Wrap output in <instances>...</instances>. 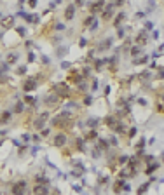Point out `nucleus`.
I'll list each match as a JSON object with an SVG mask.
<instances>
[{"label":"nucleus","instance_id":"nucleus-46","mask_svg":"<svg viewBox=\"0 0 164 195\" xmlns=\"http://www.w3.org/2000/svg\"><path fill=\"white\" fill-rule=\"evenodd\" d=\"M21 139H23V143L26 145V143H28V141H30L32 138H30V134H23V136H21Z\"/></svg>","mask_w":164,"mask_h":195},{"label":"nucleus","instance_id":"nucleus-29","mask_svg":"<svg viewBox=\"0 0 164 195\" xmlns=\"http://www.w3.org/2000/svg\"><path fill=\"white\" fill-rule=\"evenodd\" d=\"M96 19V16H93V14H89V16H87L86 19L82 21V28H89L91 26V25H93V21Z\"/></svg>","mask_w":164,"mask_h":195},{"label":"nucleus","instance_id":"nucleus-4","mask_svg":"<svg viewBox=\"0 0 164 195\" xmlns=\"http://www.w3.org/2000/svg\"><path fill=\"white\" fill-rule=\"evenodd\" d=\"M51 145L54 146V148H65V146L68 145V132H65V131L54 132L52 138H51Z\"/></svg>","mask_w":164,"mask_h":195},{"label":"nucleus","instance_id":"nucleus-26","mask_svg":"<svg viewBox=\"0 0 164 195\" xmlns=\"http://www.w3.org/2000/svg\"><path fill=\"white\" fill-rule=\"evenodd\" d=\"M84 138H86V141H96V139H98V131H96V129H89V131L84 134Z\"/></svg>","mask_w":164,"mask_h":195},{"label":"nucleus","instance_id":"nucleus-28","mask_svg":"<svg viewBox=\"0 0 164 195\" xmlns=\"http://www.w3.org/2000/svg\"><path fill=\"white\" fill-rule=\"evenodd\" d=\"M75 148H77L79 152H84V148H86V138L84 136L75 139Z\"/></svg>","mask_w":164,"mask_h":195},{"label":"nucleus","instance_id":"nucleus-55","mask_svg":"<svg viewBox=\"0 0 164 195\" xmlns=\"http://www.w3.org/2000/svg\"><path fill=\"white\" fill-rule=\"evenodd\" d=\"M110 2H114V0H110Z\"/></svg>","mask_w":164,"mask_h":195},{"label":"nucleus","instance_id":"nucleus-20","mask_svg":"<svg viewBox=\"0 0 164 195\" xmlns=\"http://www.w3.org/2000/svg\"><path fill=\"white\" fill-rule=\"evenodd\" d=\"M25 111H26V104L23 103V99H18V101H16V103H14V108H12V113H14V115H23Z\"/></svg>","mask_w":164,"mask_h":195},{"label":"nucleus","instance_id":"nucleus-13","mask_svg":"<svg viewBox=\"0 0 164 195\" xmlns=\"http://www.w3.org/2000/svg\"><path fill=\"white\" fill-rule=\"evenodd\" d=\"M135 44H136V45H140V47L147 45V44H149V31L140 30V31L136 33V37H135Z\"/></svg>","mask_w":164,"mask_h":195},{"label":"nucleus","instance_id":"nucleus-10","mask_svg":"<svg viewBox=\"0 0 164 195\" xmlns=\"http://www.w3.org/2000/svg\"><path fill=\"white\" fill-rule=\"evenodd\" d=\"M121 118L117 117L115 113H108L107 117L103 118V125L107 127V129H110V131L114 132V129H115V125H117V122H119Z\"/></svg>","mask_w":164,"mask_h":195},{"label":"nucleus","instance_id":"nucleus-34","mask_svg":"<svg viewBox=\"0 0 164 195\" xmlns=\"http://www.w3.org/2000/svg\"><path fill=\"white\" fill-rule=\"evenodd\" d=\"M98 124H100V120H98V118H89V120H87L89 129H96V127H98Z\"/></svg>","mask_w":164,"mask_h":195},{"label":"nucleus","instance_id":"nucleus-6","mask_svg":"<svg viewBox=\"0 0 164 195\" xmlns=\"http://www.w3.org/2000/svg\"><path fill=\"white\" fill-rule=\"evenodd\" d=\"M42 103L47 106V110H54V108H59V104L63 103V99L58 96V94L51 92V94H47V96H44Z\"/></svg>","mask_w":164,"mask_h":195},{"label":"nucleus","instance_id":"nucleus-38","mask_svg":"<svg viewBox=\"0 0 164 195\" xmlns=\"http://www.w3.org/2000/svg\"><path fill=\"white\" fill-rule=\"evenodd\" d=\"M135 134H136V127H135V125H131V129H129V132H128V138L133 139V138H135Z\"/></svg>","mask_w":164,"mask_h":195},{"label":"nucleus","instance_id":"nucleus-44","mask_svg":"<svg viewBox=\"0 0 164 195\" xmlns=\"http://www.w3.org/2000/svg\"><path fill=\"white\" fill-rule=\"evenodd\" d=\"M35 59H37V58H35V54H33V52L30 51V52H28V63H33Z\"/></svg>","mask_w":164,"mask_h":195},{"label":"nucleus","instance_id":"nucleus-32","mask_svg":"<svg viewBox=\"0 0 164 195\" xmlns=\"http://www.w3.org/2000/svg\"><path fill=\"white\" fill-rule=\"evenodd\" d=\"M77 89L80 91V92H86L89 87H87V80H80V82L77 84Z\"/></svg>","mask_w":164,"mask_h":195},{"label":"nucleus","instance_id":"nucleus-49","mask_svg":"<svg viewBox=\"0 0 164 195\" xmlns=\"http://www.w3.org/2000/svg\"><path fill=\"white\" fill-rule=\"evenodd\" d=\"M28 5L32 7V9H35V7H37V0H28Z\"/></svg>","mask_w":164,"mask_h":195},{"label":"nucleus","instance_id":"nucleus-30","mask_svg":"<svg viewBox=\"0 0 164 195\" xmlns=\"http://www.w3.org/2000/svg\"><path fill=\"white\" fill-rule=\"evenodd\" d=\"M23 19L26 21V23H35V16H32V14H26V12H19Z\"/></svg>","mask_w":164,"mask_h":195},{"label":"nucleus","instance_id":"nucleus-25","mask_svg":"<svg viewBox=\"0 0 164 195\" xmlns=\"http://www.w3.org/2000/svg\"><path fill=\"white\" fill-rule=\"evenodd\" d=\"M129 56H131L133 59L138 58V56H142V47H140V45H136V44H133L131 49H129Z\"/></svg>","mask_w":164,"mask_h":195},{"label":"nucleus","instance_id":"nucleus-47","mask_svg":"<svg viewBox=\"0 0 164 195\" xmlns=\"http://www.w3.org/2000/svg\"><path fill=\"white\" fill-rule=\"evenodd\" d=\"M79 45H80V47H86V45H87V40H86V38H80V40H79Z\"/></svg>","mask_w":164,"mask_h":195},{"label":"nucleus","instance_id":"nucleus-7","mask_svg":"<svg viewBox=\"0 0 164 195\" xmlns=\"http://www.w3.org/2000/svg\"><path fill=\"white\" fill-rule=\"evenodd\" d=\"M115 5H114V2H110V4H107L105 5V9L101 11V21L105 23V25H108V23H112V19H114V16H115Z\"/></svg>","mask_w":164,"mask_h":195},{"label":"nucleus","instance_id":"nucleus-54","mask_svg":"<svg viewBox=\"0 0 164 195\" xmlns=\"http://www.w3.org/2000/svg\"><path fill=\"white\" fill-rule=\"evenodd\" d=\"M162 162H164V153H162Z\"/></svg>","mask_w":164,"mask_h":195},{"label":"nucleus","instance_id":"nucleus-8","mask_svg":"<svg viewBox=\"0 0 164 195\" xmlns=\"http://www.w3.org/2000/svg\"><path fill=\"white\" fill-rule=\"evenodd\" d=\"M37 87H38V80H37L35 77H26L25 80L21 82V89L28 94V92H32V91H35Z\"/></svg>","mask_w":164,"mask_h":195},{"label":"nucleus","instance_id":"nucleus-40","mask_svg":"<svg viewBox=\"0 0 164 195\" xmlns=\"http://www.w3.org/2000/svg\"><path fill=\"white\" fill-rule=\"evenodd\" d=\"M87 30H89V31H96V30H98V21L94 19V21H93V25L87 28Z\"/></svg>","mask_w":164,"mask_h":195},{"label":"nucleus","instance_id":"nucleus-15","mask_svg":"<svg viewBox=\"0 0 164 195\" xmlns=\"http://www.w3.org/2000/svg\"><path fill=\"white\" fill-rule=\"evenodd\" d=\"M124 23H126V12L121 11V12H117L114 16V19H112V26H114V28H121Z\"/></svg>","mask_w":164,"mask_h":195},{"label":"nucleus","instance_id":"nucleus-35","mask_svg":"<svg viewBox=\"0 0 164 195\" xmlns=\"http://www.w3.org/2000/svg\"><path fill=\"white\" fill-rule=\"evenodd\" d=\"M147 61H149V56H142V58H135L133 59L135 64H143V63H147Z\"/></svg>","mask_w":164,"mask_h":195},{"label":"nucleus","instance_id":"nucleus-11","mask_svg":"<svg viewBox=\"0 0 164 195\" xmlns=\"http://www.w3.org/2000/svg\"><path fill=\"white\" fill-rule=\"evenodd\" d=\"M128 190H129V185L126 183V180H122V178L115 180L114 185H112V192H114V193H122V192H128Z\"/></svg>","mask_w":164,"mask_h":195},{"label":"nucleus","instance_id":"nucleus-16","mask_svg":"<svg viewBox=\"0 0 164 195\" xmlns=\"http://www.w3.org/2000/svg\"><path fill=\"white\" fill-rule=\"evenodd\" d=\"M154 181H156V176H150L149 181H145L143 185H140V187L136 188V195H145V192L152 187V183H154Z\"/></svg>","mask_w":164,"mask_h":195},{"label":"nucleus","instance_id":"nucleus-43","mask_svg":"<svg viewBox=\"0 0 164 195\" xmlns=\"http://www.w3.org/2000/svg\"><path fill=\"white\" fill-rule=\"evenodd\" d=\"M124 4H126V0H114V5L115 7H122Z\"/></svg>","mask_w":164,"mask_h":195},{"label":"nucleus","instance_id":"nucleus-21","mask_svg":"<svg viewBox=\"0 0 164 195\" xmlns=\"http://www.w3.org/2000/svg\"><path fill=\"white\" fill-rule=\"evenodd\" d=\"M23 103L26 104V106H30V108H37L38 101H37L35 96H32V94H25V96H23Z\"/></svg>","mask_w":164,"mask_h":195},{"label":"nucleus","instance_id":"nucleus-1","mask_svg":"<svg viewBox=\"0 0 164 195\" xmlns=\"http://www.w3.org/2000/svg\"><path fill=\"white\" fill-rule=\"evenodd\" d=\"M49 125L52 129H56V131L70 132L72 129H73V125H75V115L68 110H63V111H59L58 115L51 117Z\"/></svg>","mask_w":164,"mask_h":195},{"label":"nucleus","instance_id":"nucleus-52","mask_svg":"<svg viewBox=\"0 0 164 195\" xmlns=\"http://www.w3.org/2000/svg\"><path fill=\"white\" fill-rule=\"evenodd\" d=\"M91 89H93V91L98 89V80H93V85H91Z\"/></svg>","mask_w":164,"mask_h":195},{"label":"nucleus","instance_id":"nucleus-18","mask_svg":"<svg viewBox=\"0 0 164 195\" xmlns=\"http://www.w3.org/2000/svg\"><path fill=\"white\" fill-rule=\"evenodd\" d=\"M12 111L11 110H4V111H0V125H7L11 120H12Z\"/></svg>","mask_w":164,"mask_h":195},{"label":"nucleus","instance_id":"nucleus-23","mask_svg":"<svg viewBox=\"0 0 164 195\" xmlns=\"http://www.w3.org/2000/svg\"><path fill=\"white\" fill-rule=\"evenodd\" d=\"M112 45H114V40H112V38H105V40H101L100 44L96 45V51H101V52H103V51H108Z\"/></svg>","mask_w":164,"mask_h":195},{"label":"nucleus","instance_id":"nucleus-53","mask_svg":"<svg viewBox=\"0 0 164 195\" xmlns=\"http://www.w3.org/2000/svg\"><path fill=\"white\" fill-rule=\"evenodd\" d=\"M4 134H5V132H4V131H0V138H2V136H4Z\"/></svg>","mask_w":164,"mask_h":195},{"label":"nucleus","instance_id":"nucleus-12","mask_svg":"<svg viewBox=\"0 0 164 195\" xmlns=\"http://www.w3.org/2000/svg\"><path fill=\"white\" fill-rule=\"evenodd\" d=\"M105 5H107V0H94L93 4L89 5V14H93V16L101 14V11L105 9Z\"/></svg>","mask_w":164,"mask_h":195},{"label":"nucleus","instance_id":"nucleus-51","mask_svg":"<svg viewBox=\"0 0 164 195\" xmlns=\"http://www.w3.org/2000/svg\"><path fill=\"white\" fill-rule=\"evenodd\" d=\"M65 51H66L65 47H59V49H58V54H59V58H61V56L65 54Z\"/></svg>","mask_w":164,"mask_h":195},{"label":"nucleus","instance_id":"nucleus-31","mask_svg":"<svg viewBox=\"0 0 164 195\" xmlns=\"http://www.w3.org/2000/svg\"><path fill=\"white\" fill-rule=\"evenodd\" d=\"M80 75H82V78H89V75H91V68L89 66H84V68H80Z\"/></svg>","mask_w":164,"mask_h":195},{"label":"nucleus","instance_id":"nucleus-17","mask_svg":"<svg viewBox=\"0 0 164 195\" xmlns=\"http://www.w3.org/2000/svg\"><path fill=\"white\" fill-rule=\"evenodd\" d=\"M75 11H77V7L73 5V4H68V5L65 7V12H63V18L66 21H72L75 18Z\"/></svg>","mask_w":164,"mask_h":195},{"label":"nucleus","instance_id":"nucleus-45","mask_svg":"<svg viewBox=\"0 0 164 195\" xmlns=\"http://www.w3.org/2000/svg\"><path fill=\"white\" fill-rule=\"evenodd\" d=\"M40 134H33V136H32V141H33V143H38V141H40Z\"/></svg>","mask_w":164,"mask_h":195},{"label":"nucleus","instance_id":"nucleus-50","mask_svg":"<svg viewBox=\"0 0 164 195\" xmlns=\"http://www.w3.org/2000/svg\"><path fill=\"white\" fill-rule=\"evenodd\" d=\"M51 195H61V192H59L58 188H52V190H51Z\"/></svg>","mask_w":164,"mask_h":195},{"label":"nucleus","instance_id":"nucleus-39","mask_svg":"<svg viewBox=\"0 0 164 195\" xmlns=\"http://www.w3.org/2000/svg\"><path fill=\"white\" fill-rule=\"evenodd\" d=\"M54 30H56V31H63L65 25H63V23H54Z\"/></svg>","mask_w":164,"mask_h":195},{"label":"nucleus","instance_id":"nucleus-48","mask_svg":"<svg viewBox=\"0 0 164 195\" xmlns=\"http://www.w3.org/2000/svg\"><path fill=\"white\" fill-rule=\"evenodd\" d=\"M152 28H154V25H152V23H145V31H150Z\"/></svg>","mask_w":164,"mask_h":195},{"label":"nucleus","instance_id":"nucleus-37","mask_svg":"<svg viewBox=\"0 0 164 195\" xmlns=\"http://www.w3.org/2000/svg\"><path fill=\"white\" fill-rule=\"evenodd\" d=\"M91 103H93V98L89 96V94H86V96L82 98V104H84V106H89Z\"/></svg>","mask_w":164,"mask_h":195},{"label":"nucleus","instance_id":"nucleus-9","mask_svg":"<svg viewBox=\"0 0 164 195\" xmlns=\"http://www.w3.org/2000/svg\"><path fill=\"white\" fill-rule=\"evenodd\" d=\"M80 80H86V78H82V75H80V70H77V68L68 70V73H66V84H73V85H77Z\"/></svg>","mask_w":164,"mask_h":195},{"label":"nucleus","instance_id":"nucleus-3","mask_svg":"<svg viewBox=\"0 0 164 195\" xmlns=\"http://www.w3.org/2000/svg\"><path fill=\"white\" fill-rule=\"evenodd\" d=\"M49 120H51V113H49V111H40L38 115H35V117H33L32 125H33V129H35V131L40 132L44 127L47 125V122H49Z\"/></svg>","mask_w":164,"mask_h":195},{"label":"nucleus","instance_id":"nucleus-24","mask_svg":"<svg viewBox=\"0 0 164 195\" xmlns=\"http://www.w3.org/2000/svg\"><path fill=\"white\" fill-rule=\"evenodd\" d=\"M33 185H49V178L44 174H35L33 176Z\"/></svg>","mask_w":164,"mask_h":195},{"label":"nucleus","instance_id":"nucleus-41","mask_svg":"<svg viewBox=\"0 0 164 195\" xmlns=\"http://www.w3.org/2000/svg\"><path fill=\"white\" fill-rule=\"evenodd\" d=\"M84 4H86V0H75V2H73V5L77 7V9L79 7H84Z\"/></svg>","mask_w":164,"mask_h":195},{"label":"nucleus","instance_id":"nucleus-22","mask_svg":"<svg viewBox=\"0 0 164 195\" xmlns=\"http://www.w3.org/2000/svg\"><path fill=\"white\" fill-rule=\"evenodd\" d=\"M159 167H161V164L154 160V162H149V164H147V167L143 169V173H145V174H149V176H152V174L156 173V171L159 169Z\"/></svg>","mask_w":164,"mask_h":195},{"label":"nucleus","instance_id":"nucleus-27","mask_svg":"<svg viewBox=\"0 0 164 195\" xmlns=\"http://www.w3.org/2000/svg\"><path fill=\"white\" fill-rule=\"evenodd\" d=\"M18 59H19V54H18V52H9L5 63L11 66V64H16V63H18Z\"/></svg>","mask_w":164,"mask_h":195},{"label":"nucleus","instance_id":"nucleus-14","mask_svg":"<svg viewBox=\"0 0 164 195\" xmlns=\"http://www.w3.org/2000/svg\"><path fill=\"white\" fill-rule=\"evenodd\" d=\"M32 193L33 195H51V187L49 185H33Z\"/></svg>","mask_w":164,"mask_h":195},{"label":"nucleus","instance_id":"nucleus-42","mask_svg":"<svg viewBox=\"0 0 164 195\" xmlns=\"http://www.w3.org/2000/svg\"><path fill=\"white\" fill-rule=\"evenodd\" d=\"M16 31H18L19 37H25V26H18V28H16Z\"/></svg>","mask_w":164,"mask_h":195},{"label":"nucleus","instance_id":"nucleus-2","mask_svg":"<svg viewBox=\"0 0 164 195\" xmlns=\"http://www.w3.org/2000/svg\"><path fill=\"white\" fill-rule=\"evenodd\" d=\"M51 92H54L58 96L61 98V99H79V94H75L73 91H72L70 84L66 82H56L51 85Z\"/></svg>","mask_w":164,"mask_h":195},{"label":"nucleus","instance_id":"nucleus-19","mask_svg":"<svg viewBox=\"0 0 164 195\" xmlns=\"http://www.w3.org/2000/svg\"><path fill=\"white\" fill-rule=\"evenodd\" d=\"M0 26L4 28V30L12 28L14 26V16H4V18L0 19Z\"/></svg>","mask_w":164,"mask_h":195},{"label":"nucleus","instance_id":"nucleus-33","mask_svg":"<svg viewBox=\"0 0 164 195\" xmlns=\"http://www.w3.org/2000/svg\"><path fill=\"white\" fill-rule=\"evenodd\" d=\"M101 153H103V150H101L100 146L96 145V146L93 148V153H91V155H93L94 159H100V157H101Z\"/></svg>","mask_w":164,"mask_h":195},{"label":"nucleus","instance_id":"nucleus-5","mask_svg":"<svg viewBox=\"0 0 164 195\" xmlns=\"http://www.w3.org/2000/svg\"><path fill=\"white\" fill-rule=\"evenodd\" d=\"M28 193V180H16L11 185V195H26Z\"/></svg>","mask_w":164,"mask_h":195},{"label":"nucleus","instance_id":"nucleus-36","mask_svg":"<svg viewBox=\"0 0 164 195\" xmlns=\"http://www.w3.org/2000/svg\"><path fill=\"white\" fill-rule=\"evenodd\" d=\"M26 70H28V66H26V64H21V66H18V70H16V73H18V75H26Z\"/></svg>","mask_w":164,"mask_h":195}]
</instances>
